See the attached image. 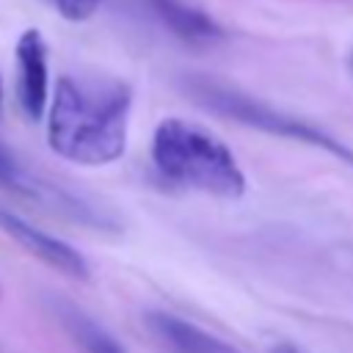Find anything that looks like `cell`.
Segmentation results:
<instances>
[{
	"mask_svg": "<svg viewBox=\"0 0 353 353\" xmlns=\"http://www.w3.org/2000/svg\"><path fill=\"white\" fill-rule=\"evenodd\" d=\"M130 108L127 83L63 74L47 113V143L58 157L77 165L116 163L127 149Z\"/></svg>",
	"mask_w": 353,
	"mask_h": 353,
	"instance_id": "cell-1",
	"label": "cell"
},
{
	"mask_svg": "<svg viewBox=\"0 0 353 353\" xmlns=\"http://www.w3.org/2000/svg\"><path fill=\"white\" fill-rule=\"evenodd\" d=\"M152 160L168 182L182 188L221 199L245 193V174L232 149L193 121L163 119L152 138Z\"/></svg>",
	"mask_w": 353,
	"mask_h": 353,
	"instance_id": "cell-2",
	"label": "cell"
},
{
	"mask_svg": "<svg viewBox=\"0 0 353 353\" xmlns=\"http://www.w3.org/2000/svg\"><path fill=\"white\" fill-rule=\"evenodd\" d=\"M190 94L207 105L210 110L221 113V116H229L234 121H243L248 127H256V130H265L270 135H284V138H292V141H303V143H312V146H320L325 152H331L334 157H342L347 163H353V149H347L345 143H339L334 135L306 124V121H298L281 110H273L234 88H226V85H215V83H207V80H199L190 85Z\"/></svg>",
	"mask_w": 353,
	"mask_h": 353,
	"instance_id": "cell-3",
	"label": "cell"
},
{
	"mask_svg": "<svg viewBox=\"0 0 353 353\" xmlns=\"http://www.w3.org/2000/svg\"><path fill=\"white\" fill-rule=\"evenodd\" d=\"M17 97L28 119L44 116L50 99L47 41L36 28H28L17 41Z\"/></svg>",
	"mask_w": 353,
	"mask_h": 353,
	"instance_id": "cell-4",
	"label": "cell"
},
{
	"mask_svg": "<svg viewBox=\"0 0 353 353\" xmlns=\"http://www.w3.org/2000/svg\"><path fill=\"white\" fill-rule=\"evenodd\" d=\"M0 229L8 237H14L28 254H33L36 259H41L44 265H50V268H55V270H61V273H66L72 279H80V281L88 279L85 256L77 248H72L69 243H63V240L41 232V229H36L33 223L17 218L8 210H0Z\"/></svg>",
	"mask_w": 353,
	"mask_h": 353,
	"instance_id": "cell-5",
	"label": "cell"
},
{
	"mask_svg": "<svg viewBox=\"0 0 353 353\" xmlns=\"http://www.w3.org/2000/svg\"><path fill=\"white\" fill-rule=\"evenodd\" d=\"M146 328L165 353H240L229 342L168 312H146Z\"/></svg>",
	"mask_w": 353,
	"mask_h": 353,
	"instance_id": "cell-6",
	"label": "cell"
},
{
	"mask_svg": "<svg viewBox=\"0 0 353 353\" xmlns=\"http://www.w3.org/2000/svg\"><path fill=\"white\" fill-rule=\"evenodd\" d=\"M157 11L165 19V25L185 41H212V39H221L223 33L218 22L199 8H185L171 0H157Z\"/></svg>",
	"mask_w": 353,
	"mask_h": 353,
	"instance_id": "cell-7",
	"label": "cell"
},
{
	"mask_svg": "<svg viewBox=\"0 0 353 353\" xmlns=\"http://www.w3.org/2000/svg\"><path fill=\"white\" fill-rule=\"evenodd\" d=\"M0 190L8 193H36L33 179L22 171V165L14 160V154L0 146Z\"/></svg>",
	"mask_w": 353,
	"mask_h": 353,
	"instance_id": "cell-8",
	"label": "cell"
},
{
	"mask_svg": "<svg viewBox=\"0 0 353 353\" xmlns=\"http://www.w3.org/2000/svg\"><path fill=\"white\" fill-rule=\"evenodd\" d=\"M105 0H52V6L58 8V14L69 22H83L88 19Z\"/></svg>",
	"mask_w": 353,
	"mask_h": 353,
	"instance_id": "cell-9",
	"label": "cell"
},
{
	"mask_svg": "<svg viewBox=\"0 0 353 353\" xmlns=\"http://www.w3.org/2000/svg\"><path fill=\"white\" fill-rule=\"evenodd\" d=\"M80 336H83V345L88 347V353H124L108 334H102L99 328H83L80 331Z\"/></svg>",
	"mask_w": 353,
	"mask_h": 353,
	"instance_id": "cell-10",
	"label": "cell"
},
{
	"mask_svg": "<svg viewBox=\"0 0 353 353\" xmlns=\"http://www.w3.org/2000/svg\"><path fill=\"white\" fill-rule=\"evenodd\" d=\"M270 353H303V350H298V347H295V345H290V342H281V345L270 347Z\"/></svg>",
	"mask_w": 353,
	"mask_h": 353,
	"instance_id": "cell-11",
	"label": "cell"
},
{
	"mask_svg": "<svg viewBox=\"0 0 353 353\" xmlns=\"http://www.w3.org/2000/svg\"><path fill=\"white\" fill-rule=\"evenodd\" d=\"M0 105H3V80H0Z\"/></svg>",
	"mask_w": 353,
	"mask_h": 353,
	"instance_id": "cell-12",
	"label": "cell"
}]
</instances>
